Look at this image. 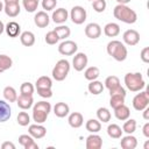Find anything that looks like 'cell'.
I'll list each match as a JSON object with an SVG mask.
<instances>
[{"instance_id":"6da1fadb","label":"cell","mask_w":149,"mask_h":149,"mask_svg":"<svg viewBox=\"0 0 149 149\" xmlns=\"http://www.w3.org/2000/svg\"><path fill=\"white\" fill-rule=\"evenodd\" d=\"M113 15L116 20L125 22V23H128V24H133L137 20L136 12L134 9H132L130 7H128L127 5H121V3H118L114 7Z\"/></svg>"},{"instance_id":"7a4b0ae2","label":"cell","mask_w":149,"mask_h":149,"mask_svg":"<svg viewBox=\"0 0 149 149\" xmlns=\"http://www.w3.org/2000/svg\"><path fill=\"white\" fill-rule=\"evenodd\" d=\"M106 50H107V54L112 56L116 62H123L128 55L126 45L118 40H112L111 42H108Z\"/></svg>"},{"instance_id":"3957f363","label":"cell","mask_w":149,"mask_h":149,"mask_svg":"<svg viewBox=\"0 0 149 149\" xmlns=\"http://www.w3.org/2000/svg\"><path fill=\"white\" fill-rule=\"evenodd\" d=\"M51 112V105L48 101H37L33 106V120L36 123H44L49 113Z\"/></svg>"},{"instance_id":"277c9868","label":"cell","mask_w":149,"mask_h":149,"mask_svg":"<svg viewBox=\"0 0 149 149\" xmlns=\"http://www.w3.org/2000/svg\"><path fill=\"white\" fill-rule=\"evenodd\" d=\"M125 85L132 92H140L144 86L146 81L140 72H129L125 74Z\"/></svg>"},{"instance_id":"5b68a950","label":"cell","mask_w":149,"mask_h":149,"mask_svg":"<svg viewBox=\"0 0 149 149\" xmlns=\"http://www.w3.org/2000/svg\"><path fill=\"white\" fill-rule=\"evenodd\" d=\"M69 71H70V63H69V61H66V59H59L56 63V65L54 66L51 74H52V78L55 80L62 81V80H64L68 77Z\"/></svg>"},{"instance_id":"8992f818","label":"cell","mask_w":149,"mask_h":149,"mask_svg":"<svg viewBox=\"0 0 149 149\" xmlns=\"http://www.w3.org/2000/svg\"><path fill=\"white\" fill-rule=\"evenodd\" d=\"M149 105V91L146 90L143 92L140 91L134 98H133V107L135 111H143Z\"/></svg>"},{"instance_id":"52a82bcc","label":"cell","mask_w":149,"mask_h":149,"mask_svg":"<svg viewBox=\"0 0 149 149\" xmlns=\"http://www.w3.org/2000/svg\"><path fill=\"white\" fill-rule=\"evenodd\" d=\"M87 16L86 9L81 6H73L70 12V19L74 24H81L85 22Z\"/></svg>"},{"instance_id":"ba28073f","label":"cell","mask_w":149,"mask_h":149,"mask_svg":"<svg viewBox=\"0 0 149 149\" xmlns=\"http://www.w3.org/2000/svg\"><path fill=\"white\" fill-rule=\"evenodd\" d=\"M78 50V45L76 42L71 41V40H65L63 41L59 47H58V51L61 55L63 56H71V55H74Z\"/></svg>"},{"instance_id":"9c48e42d","label":"cell","mask_w":149,"mask_h":149,"mask_svg":"<svg viewBox=\"0 0 149 149\" xmlns=\"http://www.w3.org/2000/svg\"><path fill=\"white\" fill-rule=\"evenodd\" d=\"M87 62H88V58H87L86 54H84V52H78V54L74 55V57H73V59H72V66H73V69H74L76 71L80 72V71H83V70L86 68Z\"/></svg>"},{"instance_id":"30bf717a","label":"cell","mask_w":149,"mask_h":149,"mask_svg":"<svg viewBox=\"0 0 149 149\" xmlns=\"http://www.w3.org/2000/svg\"><path fill=\"white\" fill-rule=\"evenodd\" d=\"M122 40L127 45L133 47V45H136L140 42V34L135 29H128L123 33Z\"/></svg>"},{"instance_id":"8fae6325","label":"cell","mask_w":149,"mask_h":149,"mask_svg":"<svg viewBox=\"0 0 149 149\" xmlns=\"http://www.w3.org/2000/svg\"><path fill=\"white\" fill-rule=\"evenodd\" d=\"M85 146L86 149H100L102 147V139L97 133H92L86 137Z\"/></svg>"},{"instance_id":"7c38bea8","label":"cell","mask_w":149,"mask_h":149,"mask_svg":"<svg viewBox=\"0 0 149 149\" xmlns=\"http://www.w3.org/2000/svg\"><path fill=\"white\" fill-rule=\"evenodd\" d=\"M85 35L91 40H95L101 35V27L95 22H91L85 27Z\"/></svg>"},{"instance_id":"4fadbf2b","label":"cell","mask_w":149,"mask_h":149,"mask_svg":"<svg viewBox=\"0 0 149 149\" xmlns=\"http://www.w3.org/2000/svg\"><path fill=\"white\" fill-rule=\"evenodd\" d=\"M28 133L29 135H31L34 139H43L47 134V128L44 126H42V123H35V125H30L28 128Z\"/></svg>"},{"instance_id":"5bb4252c","label":"cell","mask_w":149,"mask_h":149,"mask_svg":"<svg viewBox=\"0 0 149 149\" xmlns=\"http://www.w3.org/2000/svg\"><path fill=\"white\" fill-rule=\"evenodd\" d=\"M19 143L24 149H38V144L34 141V137L28 134H22L19 136Z\"/></svg>"},{"instance_id":"9a60e30c","label":"cell","mask_w":149,"mask_h":149,"mask_svg":"<svg viewBox=\"0 0 149 149\" xmlns=\"http://www.w3.org/2000/svg\"><path fill=\"white\" fill-rule=\"evenodd\" d=\"M50 22V17L47 14V12L44 10H40L35 14L34 16V23L38 27V28H45Z\"/></svg>"},{"instance_id":"2e32d148","label":"cell","mask_w":149,"mask_h":149,"mask_svg":"<svg viewBox=\"0 0 149 149\" xmlns=\"http://www.w3.org/2000/svg\"><path fill=\"white\" fill-rule=\"evenodd\" d=\"M68 17H69V13H68V10L65 8H57L56 10H54L52 16H51L52 21L55 23H57V24L64 23L68 20Z\"/></svg>"},{"instance_id":"e0dca14e","label":"cell","mask_w":149,"mask_h":149,"mask_svg":"<svg viewBox=\"0 0 149 149\" xmlns=\"http://www.w3.org/2000/svg\"><path fill=\"white\" fill-rule=\"evenodd\" d=\"M16 104L23 111L29 109L30 107H33V104H34L33 95H23V94H20V95H17Z\"/></svg>"},{"instance_id":"ac0fdd59","label":"cell","mask_w":149,"mask_h":149,"mask_svg":"<svg viewBox=\"0 0 149 149\" xmlns=\"http://www.w3.org/2000/svg\"><path fill=\"white\" fill-rule=\"evenodd\" d=\"M120 146L122 149H135L137 147V139L133 136L132 134H128L123 137H121Z\"/></svg>"},{"instance_id":"d6986e66","label":"cell","mask_w":149,"mask_h":149,"mask_svg":"<svg viewBox=\"0 0 149 149\" xmlns=\"http://www.w3.org/2000/svg\"><path fill=\"white\" fill-rule=\"evenodd\" d=\"M12 115V109L6 100H0V122H6Z\"/></svg>"},{"instance_id":"ffe728a7","label":"cell","mask_w":149,"mask_h":149,"mask_svg":"<svg viewBox=\"0 0 149 149\" xmlns=\"http://www.w3.org/2000/svg\"><path fill=\"white\" fill-rule=\"evenodd\" d=\"M68 122L69 125L72 127V128H79L83 126L84 123V118H83V114L79 113V112H73L69 115L68 118Z\"/></svg>"},{"instance_id":"44dd1931","label":"cell","mask_w":149,"mask_h":149,"mask_svg":"<svg viewBox=\"0 0 149 149\" xmlns=\"http://www.w3.org/2000/svg\"><path fill=\"white\" fill-rule=\"evenodd\" d=\"M5 31L9 37H17L21 33V27L17 22L10 21L5 26Z\"/></svg>"},{"instance_id":"7402d4cb","label":"cell","mask_w":149,"mask_h":149,"mask_svg":"<svg viewBox=\"0 0 149 149\" xmlns=\"http://www.w3.org/2000/svg\"><path fill=\"white\" fill-rule=\"evenodd\" d=\"M114 115H115V118H116L118 120H120V121H125V120H127V119L130 116L129 107L126 106V105L123 104V105H121V106L114 108Z\"/></svg>"},{"instance_id":"603a6c76","label":"cell","mask_w":149,"mask_h":149,"mask_svg":"<svg viewBox=\"0 0 149 149\" xmlns=\"http://www.w3.org/2000/svg\"><path fill=\"white\" fill-rule=\"evenodd\" d=\"M70 112V107L68 104L65 102H57L55 106H54V113L57 118H65Z\"/></svg>"},{"instance_id":"cb8c5ba5","label":"cell","mask_w":149,"mask_h":149,"mask_svg":"<svg viewBox=\"0 0 149 149\" xmlns=\"http://www.w3.org/2000/svg\"><path fill=\"white\" fill-rule=\"evenodd\" d=\"M3 10L7 16L16 17L21 12V7H20V3H5Z\"/></svg>"},{"instance_id":"d4e9b609","label":"cell","mask_w":149,"mask_h":149,"mask_svg":"<svg viewBox=\"0 0 149 149\" xmlns=\"http://www.w3.org/2000/svg\"><path fill=\"white\" fill-rule=\"evenodd\" d=\"M104 33L107 37H115L120 34V26L115 22H109L104 27Z\"/></svg>"},{"instance_id":"484cf974","label":"cell","mask_w":149,"mask_h":149,"mask_svg":"<svg viewBox=\"0 0 149 149\" xmlns=\"http://www.w3.org/2000/svg\"><path fill=\"white\" fill-rule=\"evenodd\" d=\"M104 88H105L104 84H102L101 81L97 80V79H95V80H91L90 84H88V86H87L88 92H90L91 94H93V95H98V94L102 93V92H104Z\"/></svg>"},{"instance_id":"4316f807","label":"cell","mask_w":149,"mask_h":149,"mask_svg":"<svg viewBox=\"0 0 149 149\" xmlns=\"http://www.w3.org/2000/svg\"><path fill=\"white\" fill-rule=\"evenodd\" d=\"M20 41H21L22 45H24V47H31L35 43V35H34V33L28 31V30L27 31H23L20 35Z\"/></svg>"},{"instance_id":"83f0119b","label":"cell","mask_w":149,"mask_h":149,"mask_svg":"<svg viewBox=\"0 0 149 149\" xmlns=\"http://www.w3.org/2000/svg\"><path fill=\"white\" fill-rule=\"evenodd\" d=\"M2 94H3V98L6 101L8 102H16V99H17V93H16V90L13 87V86H6L2 91Z\"/></svg>"},{"instance_id":"f1b7e54d","label":"cell","mask_w":149,"mask_h":149,"mask_svg":"<svg viewBox=\"0 0 149 149\" xmlns=\"http://www.w3.org/2000/svg\"><path fill=\"white\" fill-rule=\"evenodd\" d=\"M85 128L90 133H98L101 130V122L97 119H90L85 123Z\"/></svg>"},{"instance_id":"f546056e","label":"cell","mask_w":149,"mask_h":149,"mask_svg":"<svg viewBox=\"0 0 149 149\" xmlns=\"http://www.w3.org/2000/svg\"><path fill=\"white\" fill-rule=\"evenodd\" d=\"M107 134L112 139H120L122 136V129L116 123H112V125H108L107 127Z\"/></svg>"},{"instance_id":"4dcf8cb0","label":"cell","mask_w":149,"mask_h":149,"mask_svg":"<svg viewBox=\"0 0 149 149\" xmlns=\"http://www.w3.org/2000/svg\"><path fill=\"white\" fill-rule=\"evenodd\" d=\"M35 86H36V88H51L52 80L48 76H41L40 78H37Z\"/></svg>"},{"instance_id":"1f68e13d","label":"cell","mask_w":149,"mask_h":149,"mask_svg":"<svg viewBox=\"0 0 149 149\" xmlns=\"http://www.w3.org/2000/svg\"><path fill=\"white\" fill-rule=\"evenodd\" d=\"M100 76V70H99V68H97V66H90V68H87L86 70H85V72H84V77H85V79H87V80H95L98 77Z\"/></svg>"},{"instance_id":"d6a6232c","label":"cell","mask_w":149,"mask_h":149,"mask_svg":"<svg viewBox=\"0 0 149 149\" xmlns=\"http://www.w3.org/2000/svg\"><path fill=\"white\" fill-rule=\"evenodd\" d=\"M97 118H98V120L100 122H104V123L108 122L111 120V112H109V109L106 108V107L98 108L97 109Z\"/></svg>"},{"instance_id":"836d02e7","label":"cell","mask_w":149,"mask_h":149,"mask_svg":"<svg viewBox=\"0 0 149 149\" xmlns=\"http://www.w3.org/2000/svg\"><path fill=\"white\" fill-rule=\"evenodd\" d=\"M54 31L57 34V36H58L59 40H65V38H68V37L70 36V34H71L70 28H69L68 26H63V24L56 27V28L54 29Z\"/></svg>"},{"instance_id":"e575fe53","label":"cell","mask_w":149,"mask_h":149,"mask_svg":"<svg viewBox=\"0 0 149 149\" xmlns=\"http://www.w3.org/2000/svg\"><path fill=\"white\" fill-rule=\"evenodd\" d=\"M13 65V61L7 55H0V73L5 72L6 70L10 69Z\"/></svg>"},{"instance_id":"d590c367","label":"cell","mask_w":149,"mask_h":149,"mask_svg":"<svg viewBox=\"0 0 149 149\" xmlns=\"http://www.w3.org/2000/svg\"><path fill=\"white\" fill-rule=\"evenodd\" d=\"M136 130V121L134 119H127L125 120V123L122 126V132L127 133V134H133Z\"/></svg>"},{"instance_id":"8d00e7d4","label":"cell","mask_w":149,"mask_h":149,"mask_svg":"<svg viewBox=\"0 0 149 149\" xmlns=\"http://www.w3.org/2000/svg\"><path fill=\"white\" fill-rule=\"evenodd\" d=\"M125 98L126 97L125 95H121V94H113V95H111V99H109L111 107L114 109V108L123 105L125 104Z\"/></svg>"},{"instance_id":"74e56055","label":"cell","mask_w":149,"mask_h":149,"mask_svg":"<svg viewBox=\"0 0 149 149\" xmlns=\"http://www.w3.org/2000/svg\"><path fill=\"white\" fill-rule=\"evenodd\" d=\"M40 0H22V6L28 13H34L38 7Z\"/></svg>"},{"instance_id":"f35d334b","label":"cell","mask_w":149,"mask_h":149,"mask_svg":"<svg viewBox=\"0 0 149 149\" xmlns=\"http://www.w3.org/2000/svg\"><path fill=\"white\" fill-rule=\"evenodd\" d=\"M34 91H35V87L29 81H24L20 86V93L23 94V95H33L34 94Z\"/></svg>"},{"instance_id":"ab89813d","label":"cell","mask_w":149,"mask_h":149,"mask_svg":"<svg viewBox=\"0 0 149 149\" xmlns=\"http://www.w3.org/2000/svg\"><path fill=\"white\" fill-rule=\"evenodd\" d=\"M118 85H120V79L116 76H108L104 83V86L108 90H112V88L116 87Z\"/></svg>"},{"instance_id":"60d3db41","label":"cell","mask_w":149,"mask_h":149,"mask_svg":"<svg viewBox=\"0 0 149 149\" xmlns=\"http://www.w3.org/2000/svg\"><path fill=\"white\" fill-rule=\"evenodd\" d=\"M16 121H17V123H19L20 126L26 127V126H28L29 122H30V116H29V114H28L27 112H20V113L17 114Z\"/></svg>"},{"instance_id":"b9f144b4","label":"cell","mask_w":149,"mask_h":149,"mask_svg":"<svg viewBox=\"0 0 149 149\" xmlns=\"http://www.w3.org/2000/svg\"><path fill=\"white\" fill-rule=\"evenodd\" d=\"M44 40H45V43H47V44H50V45H54V44H56V43L59 41V38H58L57 34H56L54 30L48 31V33L45 34Z\"/></svg>"},{"instance_id":"7bdbcfd3","label":"cell","mask_w":149,"mask_h":149,"mask_svg":"<svg viewBox=\"0 0 149 149\" xmlns=\"http://www.w3.org/2000/svg\"><path fill=\"white\" fill-rule=\"evenodd\" d=\"M106 0H93L92 1V7L97 13H102L106 9Z\"/></svg>"},{"instance_id":"ee69618b","label":"cell","mask_w":149,"mask_h":149,"mask_svg":"<svg viewBox=\"0 0 149 149\" xmlns=\"http://www.w3.org/2000/svg\"><path fill=\"white\" fill-rule=\"evenodd\" d=\"M57 5V0H42V7L44 10H52Z\"/></svg>"},{"instance_id":"f6af8a7d","label":"cell","mask_w":149,"mask_h":149,"mask_svg":"<svg viewBox=\"0 0 149 149\" xmlns=\"http://www.w3.org/2000/svg\"><path fill=\"white\" fill-rule=\"evenodd\" d=\"M37 91V94L42 98H51L52 97V91L51 88H36Z\"/></svg>"},{"instance_id":"bcb514c9","label":"cell","mask_w":149,"mask_h":149,"mask_svg":"<svg viewBox=\"0 0 149 149\" xmlns=\"http://www.w3.org/2000/svg\"><path fill=\"white\" fill-rule=\"evenodd\" d=\"M109 91V95H113V94H121V95H125L126 97V90L121 86V85H118L116 87L112 88V90H108Z\"/></svg>"},{"instance_id":"7dc6e473","label":"cell","mask_w":149,"mask_h":149,"mask_svg":"<svg viewBox=\"0 0 149 149\" xmlns=\"http://www.w3.org/2000/svg\"><path fill=\"white\" fill-rule=\"evenodd\" d=\"M140 57H141L143 63H149V47H146L141 50Z\"/></svg>"},{"instance_id":"c3c4849f","label":"cell","mask_w":149,"mask_h":149,"mask_svg":"<svg viewBox=\"0 0 149 149\" xmlns=\"http://www.w3.org/2000/svg\"><path fill=\"white\" fill-rule=\"evenodd\" d=\"M1 148L2 149H15V144L13 142H9V141H6L1 144Z\"/></svg>"},{"instance_id":"681fc988","label":"cell","mask_w":149,"mask_h":149,"mask_svg":"<svg viewBox=\"0 0 149 149\" xmlns=\"http://www.w3.org/2000/svg\"><path fill=\"white\" fill-rule=\"evenodd\" d=\"M143 135L148 139L149 137V122H147V123H144V126H143Z\"/></svg>"},{"instance_id":"f907efd6","label":"cell","mask_w":149,"mask_h":149,"mask_svg":"<svg viewBox=\"0 0 149 149\" xmlns=\"http://www.w3.org/2000/svg\"><path fill=\"white\" fill-rule=\"evenodd\" d=\"M143 119L144 120H149V108L148 107H146L144 109H143Z\"/></svg>"},{"instance_id":"816d5d0a","label":"cell","mask_w":149,"mask_h":149,"mask_svg":"<svg viewBox=\"0 0 149 149\" xmlns=\"http://www.w3.org/2000/svg\"><path fill=\"white\" fill-rule=\"evenodd\" d=\"M5 3H19V0H3Z\"/></svg>"},{"instance_id":"f5cc1de1","label":"cell","mask_w":149,"mask_h":149,"mask_svg":"<svg viewBox=\"0 0 149 149\" xmlns=\"http://www.w3.org/2000/svg\"><path fill=\"white\" fill-rule=\"evenodd\" d=\"M118 3H121V5H127L128 2H130V0H116Z\"/></svg>"},{"instance_id":"db71d44e","label":"cell","mask_w":149,"mask_h":149,"mask_svg":"<svg viewBox=\"0 0 149 149\" xmlns=\"http://www.w3.org/2000/svg\"><path fill=\"white\" fill-rule=\"evenodd\" d=\"M3 30H5V24H3V22L0 20V35L3 33Z\"/></svg>"},{"instance_id":"11a10c76","label":"cell","mask_w":149,"mask_h":149,"mask_svg":"<svg viewBox=\"0 0 149 149\" xmlns=\"http://www.w3.org/2000/svg\"><path fill=\"white\" fill-rule=\"evenodd\" d=\"M3 6H5V5H3V3H2V2L0 1V13H1L2 10H3Z\"/></svg>"},{"instance_id":"9f6ffc18","label":"cell","mask_w":149,"mask_h":149,"mask_svg":"<svg viewBox=\"0 0 149 149\" xmlns=\"http://www.w3.org/2000/svg\"><path fill=\"white\" fill-rule=\"evenodd\" d=\"M148 146H149V142L147 141V142L144 143V149H148Z\"/></svg>"},{"instance_id":"6f0895ef","label":"cell","mask_w":149,"mask_h":149,"mask_svg":"<svg viewBox=\"0 0 149 149\" xmlns=\"http://www.w3.org/2000/svg\"><path fill=\"white\" fill-rule=\"evenodd\" d=\"M88 1H93V0H88Z\"/></svg>"}]
</instances>
